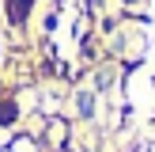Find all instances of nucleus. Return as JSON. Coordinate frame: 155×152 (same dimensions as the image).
<instances>
[{"mask_svg": "<svg viewBox=\"0 0 155 152\" xmlns=\"http://www.w3.org/2000/svg\"><path fill=\"white\" fill-rule=\"evenodd\" d=\"M30 12V0H8V19L12 23H23Z\"/></svg>", "mask_w": 155, "mask_h": 152, "instance_id": "f257e3e1", "label": "nucleus"}, {"mask_svg": "<svg viewBox=\"0 0 155 152\" xmlns=\"http://www.w3.org/2000/svg\"><path fill=\"white\" fill-rule=\"evenodd\" d=\"M15 118V106H0V122H12Z\"/></svg>", "mask_w": 155, "mask_h": 152, "instance_id": "f03ea898", "label": "nucleus"}]
</instances>
